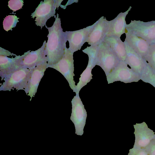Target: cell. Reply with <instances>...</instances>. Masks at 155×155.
<instances>
[{
  "label": "cell",
  "instance_id": "cell-6",
  "mask_svg": "<svg viewBox=\"0 0 155 155\" xmlns=\"http://www.w3.org/2000/svg\"><path fill=\"white\" fill-rule=\"evenodd\" d=\"M106 78L108 84L117 81L130 83L138 82L141 79L140 75L129 68L125 61H120Z\"/></svg>",
  "mask_w": 155,
  "mask_h": 155
},
{
  "label": "cell",
  "instance_id": "cell-5",
  "mask_svg": "<svg viewBox=\"0 0 155 155\" xmlns=\"http://www.w3.org/2000/svg\"><path fill=\"white\" fill-rule=\"evenodd\" d=\"M73 54L66 47L62 58L56 64L48 66L47 68H52L60 72L67 81L73 91L75 92L76 85L74 80L75 74L74 73V67Z\"/></svg>",
  "mask_w": 155,
  "mask_h": 155
},
{
  "label": "cell",
  "instance_id": "cell-14",
  "mask_svg": "<svg viewBox=\"0 0 155 155\" xmlns=\"http://www.w3.org/2000/svg\"><path fill=\"white\" fill-rule=\"evenodd\" d=\"M131 8L132 7L130 6L127 11L120 13L115 18L110 21L106 37L120 38L121 35L125 33L127 25L125 18Z\"/></svg>",
  "mask_w": 155,
  "mask_h": 155
},
{
  "label": "cell",
  "instance_id": "cell-18",
  "mask_svg": "<svg viewBox=\"0 0 155 155\" xmlns=\"http://www.w3.org/2000/svg\"><path fill=\"white\" fill-rule=\"evenodd\" d=\"M88 62L85 70L80 75L79 81L75 87V92L79 94L81 89L92 79L93 75L91 74L92 69L96 65L94 58L91 56L88 57Z\"/></svg>",
  "mask_w": 155,
  "mask_h": 155
},
{
  "label": "cell",
  "instance_id": "cell-13",
  "mask_svg": "<svg viewBox=\"0 0 155 155\" xmlns=\"http://www.w3.org/2000/svg\"><path fill=\"white\" fill-rule=\"evenodd\" d=\"M89 35L87 41L91 46H95L103 42L108 30L110 21L102 16Z\"/></svg>",
  "mask_w": 155,
  "mask_h": 155
},
{
  "label": "cell",
  "instance_id": "cell-3",
  "mask_svg": "<svg viewBox=\"0 0 155 155\" xmlns=\"http://www.w3.org/2000/svg\"><path fill=\"white\" fill-rule=\"evenodd\" d=\"M33 68L19 69L5 77L4 81L0 87V91H11L13 89L17 91L26 89Z\"/></svg>",
  "mask_w": 155,
  "mask_h": 155
},
{
  "label": "cell",
  "instance_id": "cell-22",
  "mask_svg": "<svg viewBox=\"0 0 155 155\" xmlns=\"http://www.w3.org/2000/svg\"><path fill=\"white\" fill-rule=\"evenodd\" d=\"M16 55L12 54L8 50H5L3 48L0 47V55H3L4 56H9L10 55Z\"/></svg>",
  "mask_w": 155,
  "mask_h": 155
},
{
  "label": "cell",
  "instance_id": "cell-2",
  "mask_svg": "<svg viewBox=\"0 0 155 155\" xmlns=\"http://www.w3.org/2000/svg\"><path fill=\"white\" fill-rule=\"evenodd\" d=\"M120 61L110 46L103 41L97 45L96 65L100 66L107 76L118 65Z\"/></svg>",
  "mask_w": 155,
  "mask_h": 155
},
{
  "label": "cell",
  "instance_id": "cell-12",
  "mask_svg": "<svg viewBox=\"0 0 155 155\" xmlns=\"http://www.w3.org/2000/svg\"><path fill=\"white\" fill-rule=\"evenodd\" d=\"M126 58L125 62L140 77L146 72L148 66L147 62L141 56L130 47L124 41Z\"/></svg>",
  "mask_w": 155,
  "mask_h": 155
},
{
  "label": "cell",
  "instance_id": "cell-20",
  "mask_svg": "<svg viewBox=\"0 0 155 155\" xmlns=\"http://www.w3.org/2000/svg\"><path fill=\"white\" fill-rule=\"evenodd\" d=\"M143 58L149 66L155 71V44L150 45L148 51Z\"/></svg>",
  "mask_w": 155,
  "mask_h": 155
},
{
  "label": "cell",
  "instance_id": "cell-19",
  "mask_svg": "<svg viewBox=\"0 0 155 155\" xmlns=\"http://www.w3.org/2000/svg\"><path fill=\"white\" fill-rule=\"evenodd\" d=\"M18 18L15 15H8L4 19L3 22V27L7 31L12 30V28L15 27L18 22H19Z\"/></svg>",
  "mask_w": 155,
  "mask_h": 155
},
{
  "label": "cell",
  "instance_id": "cell-7",
  "mask_svg": "<svg viewBox=\"0 0 155 155\" xmlns=\"http://www.w3.org/2000/svg\"><path fill=\"white\" fill-rule=\"evenodd\" d=\"M126 29L144 39L150 45L155 42V21L131 20L127 24Z\"/></svg>",
  "mask_w": 155,
  "mask_h": 155
},
{
  "label": "cell",
  "instance_id": "cell-23",
  "mask_svg": "<svg viewBox=\"0 0 155 155\" xmlns=\"http://www.w3.org/2000/svg\"><path fill=\"white\" fill-rule=\"evenodd\" d=\"M153 44H155V42L153 43Z\"/></svg>",
  "mask_w": 155,
  "mask_h": 155
},
{
  "label": "cell",
  "instance_id": "cell-16",
  "mask_svg": "<svg viewBox=\"0 0 155 155\" xmlns=\"http://www.w3.org/2000/svg\"><path fill=\"white\" fill-rule=\"evenodd\" d=\"M21 56H15L14 58L0 55V76L2 79L7 76L19 69L17 61Z\"/></svg>",
  "mask_w": 155,
  "mask_h": 155
},
{
  "label": "cell",
  "instance_id": "cell-15",
  "mask_svg": "<svg viewBox=\"0 0 155 155\" xmlns=\"http://www.w3.org/2000/svg\"><path fill=\"white\" fill-rule=\"evenodd\" d=\"M125 42L143 58L147 54L150 44L144 39L126 29Z\"/></svg>",
  "mask_w": 155,
  "mask_h": 155
},
{
  "label": "cell",
  "instance_id": "cell-11",
  "mask_svg": "<svg viewBox=\"0 0 155 155\" xmlns=\"http://www.w3.org/2000/svg\"><path fill=\"white\" fill-rule=\"evenodd\" d=\"M47 66V59L34 68L31 72L26 89V95L30 97V101L36 93L41 80L44 75Z\"/></svg>",
  "mask_w": 155,
  "mask_h": 155
},
{
  "label": "cell",
  "instance_id": "cell-8",
  "mask_svg": "<svg viewBox=\"0 0 155 155\" xmlns=\"http://www.w3.org/2000/svg\"><path fill=\"white\" fill-rule=\"evenodd\" d=\"M71 103L72 108L70 119L74 125L76 133L77 134H82L86 123L87 113L79 97V94H76Z\"/></svg>",
  "mask_w": 155,
  "mask_h": 155
},
{
  "label": "cell",
  "instance_id": "cell-4",
  "mask_svg": "<svg viewBox=\"0 0 155 155\" xmlns=\"http://www.w3.org/2000/svg\"><path fill=\"white\" fill-rule=\"evenodd\" d=\"M63 1L59 0H45L41 1L31 15L35 20V24L41 27V29L45 25L51 17L54 16L55 10L58 8Z\"/></svg>",
  "mask_w": 155,
  "mask_h": 155
},
{
  "label": "cell",
  "instance_id": "cell-9",
  "mask_svg": "<svg viewBox=\"0 0 155 155\" xmlns=\"http://www.w3.org/2000/svg\"><path fill=\"white\" fill-rule=\"evenodd\" d=\"M97 22L98 21L92 25L79 30L65 31L66 39L69 43L68 49L72 54L81 49Z\"/></svg>",
  "mask_w": 155,
  "mask_h": 155
},
{
  "label": "cell",
  "instance_id": "cell-10",
  "mask_svg": "<svg viewBox=\"0 0 155 155\" xmlns=\"http://www.w3.org/2000/svg\"><path fill=\"white\" fill-rule=\"evenodd\" d=\"M45 40L41 47L35 51H28L21 56L17 62L19 69L25 68H33L47 59Z\"/></svg>",
  "mask_w": 155,
  "mask_h": 155
},
{
  "label": "cell",
  "instance_id": "cell-17",
  "mask_svg": "<svg viewBox=\"0 0 155 155\" xmlns=\"http://www.w3.org/2000/svg\"><path fill=\"white\" fill-rule=\"evenodd\" d=\"M104 41L109 45L120 61H125L126 58L125 45L120 38L106 37Z\"/></svg>",
  "mask_w": 155,
  "mask_h": 155
},
{
  "label": "cell",
  "instance_id": "cell-1",
  "mask_svg": "<svg viewBox=\"0 0 155 155\" xmlns=\"http://www.w3.org/2000/svg\"><path fill=\"white\" fill-rule=\"evenodd\" d=\"M55 20L52 26L45 27L48 29V40L46 43V55L47 67L58 63L63 57L65 52L67 41L65 32L63 31L60 18L57 13L54 16Z\"/></svg>",
  "mask_w": 155,
  "mask_h": 155
},
{
  "label": "cell",
  "instance_id": "cell-21",
  "mask_svg": "<svg viewBox=\"0 0 155 155\" xmlns=\"http://www.w3.org/2000/svg\"><path fill=\"white\" fill-rule=\"evenodd\" d=\"M23 2L22 0H11L8 2V6L13 12L21 8L24 5Z\"/></svg>",
  "mask_w": 155,
  "mask_h": 155
}]
</instances>
